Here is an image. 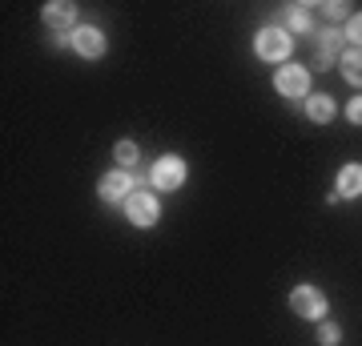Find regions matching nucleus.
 I'll use <instances>...</instances> for the list:
<instances>
[{
    "label": "nucleus",
    "mask_w": 362,
    "mask_h": 346,
    "mask_svg": "<svg viewBox=\"0 0 362 346\" xmlns=\"http://www.w3.org/2000/svg\"><path fill=\"white\" fill-rule=\"evenodd\" d=\"M290 310L306 322H322L326 318V294L318 286H298L294 294H290Z\"/></svg>",
    "instance_id": "4"
},
{
    "label": "nucleus",
    "mask_w": 362,
    "mask_h": 346,
    "mask_svg": "<svg viewBox=\"0 0 362 346\" xmlns=\"http://www.w3.org/2000/svg\"><path fill=\"white\" fill-rule=\"evenodd\" d=\"M254 52H258L262 61H274V64H282L286 57H290V33L286 28H274V25H266L254 37Z\"/></svg>",
    "instance_id": "1"
},
{
    "label": "nucleus",
    "mask_w": 362,
    "mask_h": 346,
    "mask_svg": "<svg viewBox=\"0 0 362 346\" xmlns=\"http://www.w3.org/2000/svg\"><path fill=\"white\" fill-rule=\"evenodd\" d=\"M113 157H117V166H121V169H129V166L141 161V149H137V142H117L113 145Z\"/></svg>",
    "instance_id": "13"
},
{
    "label": "nucleus",
    "mask_w": 362,
    "mask_h": 346,
    "mask_svg": "<svg viewBox=\"0 0 362 346\" xmlns=\"http://www.w3.org/2000/svg\"><path fill=\"white\" fill-rule=\"evenodd\" d=\"M342 37L346 40H354V49H362V13H354L346 21V28H342Z\"/></svg>",
    "instance_id": "15"
},
{
    "label": "nucleus",
    "mask_w": 362,
    "mask_h": 346,
    "mask_svg": "<svg viewBox=\"0 0 362 346\" xmlns=\"http://www.w3.org/2000/svg\"><path fill=\"white\" fill-rule=\"evenodd\" d=\"M73 21H77V4H69V0H52V4H45V25L69 28Z\"/></svg>",
    "instance_id": "8"
},
{
    "label": "nucleus",
    "mask_w": 362,
    "mask_h": 346,
    "mask_svg": "<svg viewBox=\"0 0 362 346\" xmlns=\"http://www.w3.org/2000/svg\"><path fill=\"white\" fill-rule=\"evenodd\" d=\"M318 342H322V346H338V342H342V330H338L334 322H322V326H318Z\"/></svg>",
    "instance_id": "16"
},
{
    "label": "nucleus",
    "mask_w": 362,
    "mask_h": 346,
    "mask_svg": "<svg viewBox=\"0 0 362 346\" xmlns=\"http://www.w3.org/2000/svg\"><path fill=\"white\" fill-rule=\"evenodd\" d=\"M149 178H153L157 190H181L185 185V161H181L177 154H165V157H157L153 169H149Z\"/></svg>",
    "instance_id": "5"
},
{
    "label": "nucleus",
    "mask_w": 362,
    "mask_h": 346,
    "mask_svg": "<svg viewBox=\"0 0 362 346\" xmlns=\"http://www.w3.org/2000/svg\"><path fill=\"white\" fill-rule=\"evenodd\" d=\"M274 89L282 93V97H310V69H302V64H278V73H274Z\"/></svg>",
    "instance_id": "2"
},
{
    "label": "nucleus",
    "mask_w": 362,
    "mask_h": 346,
    "mask_svg": "<svg viewBox=\"0 0 362 346\" xmlns=\"http://www.w3.org/2000/svg\"><path fill=\"white\" fill-rule=\"evenodd\" d=\"M69 45H73V49H77V57H85V61H97V57H105V33H101V28H93V25L73 28Z\"/></svg>",
    "instance_id": "6"
},
{
    "label": "nucleus",
    "mask_w": 362,
    "mask_h": 346,
    "mask_svg": "<svg viewBox=\"0 0 362 346\" xmlns=\"http://www.w3.org/2000/svg\"><path fill=\"white\" fill-rule=\"evenodd\" d=\"M306 117H310L314 125L334 121V101H330L326 93H310V97H306Z\"/></svg>",
    "instance_id": "9"
},
{
    "label": "nucleus",
    "mask_w": 362,
    "mask_h": 346,
    "mask_svg": "<svg viewBox=\"0 0 362 346\" xmlns=\"http://www.w3.org/2000/svg\"><path fill=\"white\" fill-rule=\"evenodd\" d=\"M286 16H290V28L294 33H310V4H290Z\"/></svg>",
    "instance_id": "14"
},
{
    "label": "nucleus",
    "mask_w": 362,
    "mask_h": 346,
    "mask_svg": "<svg viewBox=\"0 0 362 346\" xmlns=\"http://www.w3.org/2000/svg\"><path fill=\"white\" fill-rule=\"evenodd\" d=\"M342 77H346L350 85H362V49H350L346 57H342Z\"/></svg>",
    "instance_id": "12"
},
{
    "label": "nucleus",
    "mask_w": 362,
    "mask_h": 346,
    "mask_svg": "<svg viewBox=\"0 0 362 346\" xmlns=\"http://www.w3.org/2000/svg\"><path fill=\"white\" fill-rule=\"evenodd\" d=\"M338 40H342V28H322L318 33V69H330L338 52Z\"/></svg>",
    "instance_id": "10"
},
{
    "label": "nucleus",
    "mask_w": 362,
    "mask_h": 346,
    "mask_svg": "<svg viewBox=\"0 0 362 346\" xmlns=\"http://www.w3.org/2000/svg\"><path fill=\"white\" fill-rule=\"evenodd\" d=\"M338 193H342V197H358L362 193V166H342L338 169Z\"/></svg>",
    "instance_id": "11"
},
{
    "label": "nucleus",
    "mask_w": 362,
    "mask_h": 346,
    "mask_svg": "<svg viewBox=\"0 0 362 346\" xmlns=\"http://www.w3.org/2000/svg\"><path fill=\"white\" fill-rule=\"evenodd\" d=\"M97 190H101L105 202H121V205H125V202H129V193H133V178H129V169H113V173H105Z\"/></svg>",
    "instance_id": "7"
},
{
    "label": "nucleus",
    "mask_w": 362,
    "mask_h": 346,
    "mask_svg": "<svg viewBox=\"0 0 362 346\" xmlns=\"http://www.w3.org/2000/svg\"><path fill=\"white\" fill-rule=\"evenodd\" d=\"M125 218H129L137 230H149V226H157V218H161V205H157L153 193L133 190L129 202H125Z\"/></svg>",
    "instance_id": "3"
},
{
    "label": "nucleus",
    "mask_w": 362,
    "mask_h": 346,
    "mask_svg": "<svg viewBox=\"0 0 362 346\" xmlns=\"http://www.w3.org/2000/svg\"><path fill=\"white\" fill-rule=\"evenodd\" d=\"M346 117L354 121V125H362V97H354V101L346 105Z\"/></svg>",
    "instance_id": "18"
},
{
    "label": "nucleus",
    "mask_w": 362,
    "mask_h": 346,
    "mask_svg": "<svg viewBox=\"0 0 362 346\" xmlns=\"http://www.w3.org/2000/svg\"><path fill=\"white\" fill-rule=\"evenodd\" d=\"M322 13L330 21H342V16H350V4H322Z\"/></svg>",
    "instance_id": "17"
}]
</instances>
